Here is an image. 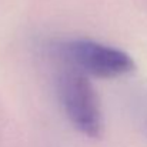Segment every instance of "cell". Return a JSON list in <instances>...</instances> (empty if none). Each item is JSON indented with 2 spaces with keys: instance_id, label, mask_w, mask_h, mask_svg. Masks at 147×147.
<instances>
[{
  "instance_id": "cell-3",
  "label": "cell",
  "mask_w": 147,
  "mask_h": 147,
  "mask_svg": "<svg viewBox=\"0 0 147 147\" xmlns=\"http://www.w3.org/2000/svg\"><path fill=\"white\" fill-rule=\"evenodd\" d=\"M137 116H139V120H140V124L144 130V134L147 137V96L140 100L139 106H137Z\"/></svg>"
},
{
  "instance_id": "cell-2",
  "label": "cell",
  "mask_w": 147,
  "mask_h": 147,
  "mask_svg": "<svg viewBox=\"0 0 147 147\" xmlns=\"http://www.w3.org/2000/svg\"><path fill=\"white\" fill-rule=\"evenodd\" d=\"M57 94L69 121L74 129L90 139L101 136L103 113L98 94L84 73L71 69L60 74Z\"/></svg>"
},
{
  "instance_id": "cell-1",
  "label": "cell",
  "mask_w": 147,
  "mask_h": 147,
  "mask_svg": "<svg viewBox=\"0 0 147 147\" xmlns=\"http://www.w3.org/2000/svg\"><path fill=\"white\" fill-rule=\"evenodd\" d=\"M56 54L74 70L98 79H116L134 70L136 63L124 50L90 39H71L54 45Z\"/></svg>"
}]
</instances>
